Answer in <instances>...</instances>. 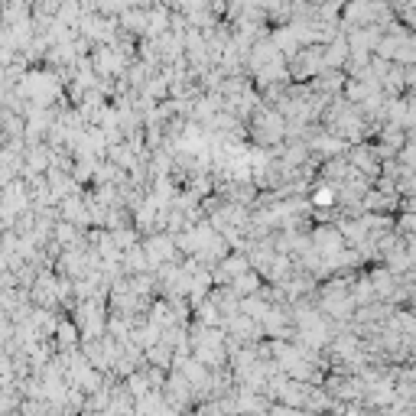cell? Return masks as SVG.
Listing matches in <instances>:
<instances>
[{
  "label": "cell",
  "mask_w": 416,
  "mask_h": 416,
  "mask_svg": "<svg viewBox=\"0 0 416 416\" xmlns=\"http://www.w3.org/2000/svg\"><path fill=\"white\" fill-rule=\"evenodd\" d=\"M195 358H199L202 364H221V358H224V341H221V335H218L215 329L208 332V329H202L199 332V339H195Z\"/></svg>",
  "instance_id": "6da1fadb"
},
{
  "label": "cell",
  "mask_w": 416,
  "mask_h": 416,
  "mask_svg": "<svg viewBox=\"0 0 416 416\" xmlns=\"http://www.w3.org/2000/svg\"><path fill=\"white\" fill-rule=\"evenodd\" d=\"M143 254H147L150 263H170L176 257V241L166 238V234H153L147 241V247H143Z\"/></svg>",
  "instance_id": "7a4b0ae2"
},
{
  "label": "cell",
  "mask_w": 416,
  "mask_h": 416,
  "mask_svg": "<svg viewBox=\"0 0 416 416\" xmlns=\"http://www.w3.org/2000/svg\"><path fill=\"white\" fill-rule=\"evenodd\" d=\"M94 69L98 72H104V75H111V72H121L124 69V55L117 53V49H104L101 46L98 49V55H94Z\"/></svg>",
  "instance_id": "3957f363"
},
{
  "label": "cell",
  "mask_w": 416,
  "mask_h": 416,
  "mask_svg": "<svg viewBox=\"0 0 416 416\" xmlns=\"http://www.w3.org/2000/svg\"><path fill=\"white\" fill-rule=\"evenodd\" d=\"M244 270H247L244 257H228V261L221 263V280H234V277H241Z\"/></svg>",
  "instance_id": "277c9868"
},
{
  "label": "cell",
  "mask_w": 416,
  "mask_h": 416,
  "mask_svg": "<svg viewBox=\"0 0 416 416\" xmlns=\"http://www.w3.org/2000/svg\"><path fill=\"white\" fill-rule=\"evenodd\" d=\"M312 202H316V205H332V202H335V195H332L329 189H322V192L312 195Z\"/></svg>",
  "instance_id": "5b68a950"
}]
</instances>
